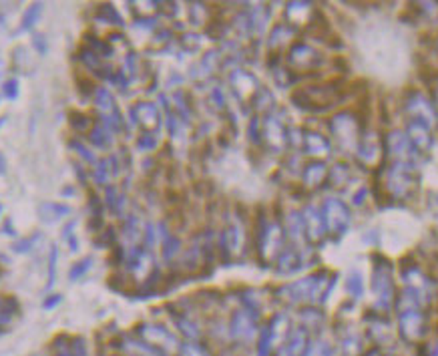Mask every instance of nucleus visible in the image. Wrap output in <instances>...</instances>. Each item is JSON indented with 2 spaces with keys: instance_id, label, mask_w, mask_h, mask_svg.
<instances>
[{
  "instance_id": "f257e3e1",
  "label": "nucleus",
  "mask_w": 438,
  "mask_h": 356,
  "mask_svg": "<svg viewBox=\"0 0 438 356\" xmlns=\"http://www.w3.org/2000/svg\"><path fill=\"white\" fill-rule=\"evenodd\" d=\"M330 282H332V278H328L326 272H320V274L309 276L304 280H298L294 284H287L280 290V294L287 302H296V304L298 302H322L328 296Z\"/></svg>"
},
{
  "instance_id": "f03ea898",
  "label": "nucleus",
  "mask_w": 438,
  "mask_h": 356,
  "mask_svg": "<svg viewBox=\"0 0 438 356\" xmlns=\"http://www.w3.org/2000/svg\"><path fill=\"white\" fill-rule=\"evenodd\" d=\"M372 294H374V306L380 312H386L392 306V300H394L392 266L382 258H376L372 268Z\"/></svg>"
},
{
  "instance_id": "7ed1b4c3",
  "label": "nucleus",
  "mask_w": 438,
  "mask_h": 356,
  "mask_svg": "<svg viewBox=\"0 0 438 356\" xmlns=\"http://www.w3.org/2000/svg\"><path fill=\"white\" fill-rule=\"evenodd\" d=\"M294 103L298 107L306 111H326L330 109L338 101V95L332 87H326V85H316V87H304V89H298L294 93Z\"/></svg>"
},
{
  "instance_id": "20e7f679",
  "label": "nucleus",
  "mask_w": 438,
  "mask_h": 356,
  "mask_svg": "<svg viewBox=\"0 0 438 356\" xmlns=\"http://www.w3.org/2000/svg\"><path fill=\"white\" fill-rule=\"evenodd\" d=\"M322 218L326 223V234L334 236L336 240L342 238L348 230L350 223V210L348 205L338 199V197H328L322 205Z\"/></svg>"
},
{
  "instance_id": "39448f33",
  "label": "nucleus",
  "mask_w": 438,
  "mask_h": 356,
  "mask_svg": "<svg viewBox=\"0 0 438 356\" xmlns=\"http://www.w3.org/2000/svg\"><path fill=\"white\" fill-rule=\"evenodd\" d=\"M330 131L338 141L340 147L352 151L358 149L360 143V129H358V121L350 115V113H342L336 115L334 119L330 121Z\"/></svg>"
},
{
  "instance_id": "423d86ee",
  "label": "nucleus",
  "mask_w": 438,
  "mask_h": 356,
  "mask_svg": "<svg viewBox=\"0 0 438 356\" xmlns=\"http://www.w3.org/2000/svg\"><path fill=\"white\" fill-rule=\"evenodd\" d=\"M414 171L413 165L404 162H394L388 167L386 173V188L388 193L394 197H406L414 188Z\"/></svg>"
},
{
  "instance_id": "0eeeda50",
  "label": "nucleus",
  "mask_w": 438,
  "mask_h": 356,
  "mask_svg": "<svg viewBox=\"0 0 438 356\" xmlns=\"http://www.w3.org/2000/svg\"><path fill=\"white\" fill-rule=\"evenodd\" d=\"M398 330L400 336L408 342H420L426 334V320L420 308H406L398 310Z\"/></svg>"
},
{
  "instance_id": "6e6552de",
  "label": "nucleus",
  "mask_w": 438,
  "mask_h": 356,
  "mask_svg": "<svg viewBox=\"0 0 438 356\" xmlns=\"http://www.w3.org/2000/svg\"><path fill=\"white\" fill-rule=\"evenodd\" d=\"M284 230L280 223H267L261 230L259 236V254L265 262H272L276 258H280V254L284 252Z\"/></svg>"
},
{
  "instance_id": "1a4fd4ad",
  "label": "nucleus",
  "mask_w": 438,
  "mask_h": 356,
  "mask_svg": "<svg viewBox=\"0 0 438 356\" xmlns=\"http://www.w3.org/2000/svg\"><path fill=\"white\" fill-rule=\"evenodd\" d=\"M287 63H289V67H294V69H316V67L322 63V56H320L318 51H314L309 45L296 43V45L289 49Z\"/></svg>"
},
{
  "instance_id": "9d476101",
  "label": "nucleus",
  "mask_w": 438,
  "mask_h": 356,
  "mask_svg": "<svg viewBox=\"0 0 438 356\" xmlns=\"http://www.w3.org/2000/svg\"><path fill=\"white\" fill-rule=\"evenodd\" d=\"M95 105H97V109L101 111V115L105 117V123H107L109 129H117L121 125V115L117 111V105H115L111 93L107 89H103V87L95 91Z\"/></svg>"
},
{
  "instance_id": "9b49d317",
  "label": "nucleus",
  "mask_w": 438,
  "mask_h": 356,
  "mask_svg": "<svg viewBox=\"0 0 438 356\" xmlns=\"http://www.w3.org/2000/svg\"><path fill=\"white\" fill-rule=\"evenodd\" d=\"M131 115L149 135H155L157 129L161 127V115H159V109L155 107L153 103H139L137 107L131 109Z\"/></svg>"
},
{
  "instance_id": "f8f14e48",
  "label": "nucleus",
  "mask_w": 438,
  "mask_h": 356,
  "mask_svg": "<svg viewBox=\"0 0 438 356\" xmlns=\"http://www.w3.org/2000/svg\"><path fill=\"white\" fill-rule=\"evenodd\" d=\"M302 221L306 227V236L309 242H322L326 236V223L322 218V212L314 205H308L302 214Z\"/></svg>"
},
{
  "instance_id": "ddd939ff",
  "label": "nucleus",
  "mask_w": 438,
  "mask_h": 356,
  "mask_svg": "<svg viewBox=\"0 0 438 356\" xmlns=\"http://www.w3.org/2000/svg\"><path fill=\"white\" fill-rule=\"evenodd\" d=\"M263 139L272 151H284L287 145V133H285L284 125L274 117H267L263 121Z\"/></svg>"
},
{
  "instance_id": "4468645a",
  "label": "nucleus",
  "mask_w": 438,
  "mask_h": 356,
  "mask_svg": "<svg viewBox=\"0 0 438 356\" xmlns=\"http://www.w3.org/2000/svg\"><path fill=\"white\" fill-rule=\"evenodd\" d=\"M232 332L235 338H252L254 332H256V316L250 312V310H237L233 314V322H232Z\"/></svg>"
},
{
  "instance_id": "2eb2a0df",
  "label": "nucleus",
  "mask_w": 438,
  "mask_h": 356,
  "mask_svg": "<svg viewBox=\"0 0 438 356\" xmlns=\"http://www.w3.org/2000/svg\"><path fill=\"white\" fill-rule=\"evenodd\" d=\"M232 85L235 95L239 99H250L252 95H258L259 91H261L258 87V81L250 73H245V71H235L232 75Z\"/></svg>"
},
{
  "instance_id": "dca6fc26",
  "label": "nucleus",
  "mask_w": 438,
  "mask_h": 356,
  "mask_svg": "<svg viewBox=\"0 0 438 356\" xmlns=\"http://www.w3.org/2000/svg\"><path fill=\"white\" fill-rule=\"evenodd\" d=\"M410 147L413 145H410V141H408V137L404 133H400V131L390 133V137H388V149H390V153H392V157L396 162L408 164V159L413 155V149Z\"/></svg>"
},
{
  "instance_id": "f3484780",
  "label": "nucleus",
  "mask_w": 438,
  "mask_h": 356,
  "mask_svg": "<svg viewBox=\"0 0 438 356\" xmlns=\"http://www.w3.org/2000/svg\"><path fill=\"white\" fill-rule=\"evenodd\" d=\"M406 109L413 113L414 121H420V123H432L435 121V111L428 105V101L422 97V95H413L406 103Z\"/></svg>"
},
{
  "instance_id": "a211bd4d",
  "label": "nucleus",
  "mask_w": 438,
  "mask_h": 356,
  "mask_svg": "<svg viewBox=\"0 0 438 356\" xmlns=\"http://www.w3.org/2000/svg\"><path fill=\"white\" fill-rule=\"evenodd\" d=\"M304 266V258H302V252L296 249V247H287L280 254L278 258V272L282 274H292L296 270H300Z\"/></svg>"
},
{
  "instance_id": "6ab92c4d",
  "label": "nucleus",
  "mask_w": 438,
  "mask_h": 356,
  "mask_svg": "<svg viewBox=\"0 0 438 356\" xmlns=\"http://www.w3.org/2000/svg\"><path fill=\"white\" fill-rule=\"evenodd\" d=\"M358 157H360L364 164H374L378 153H380V143L378 139L374 137L372 133H366L362 135L360 143H358Z\"/></svg>"
},
{
  "instance_id": "aec40b11",
  "label": "nucleus",
  "mask_w": 438,
  "mask_h": 356,
  "mask_svg": "<svg viewBox=\"0 0 438 356\" xmlns=\"http://www.w3.org/2000/svg\"><path fill=\"white\" fill-rule=\"evenodd\" d=\"M408 141H410V145L418 147L420 151L422 149H428L430 147V133H428L426 125L413 119L408 123Z\"/></svg>"
},
{
  "instance_id": "412c9836",
  "label": "nucleus",
  "mask_w": 438,
  "mask_h": 356,
  "mask_svg": "<svg viewBox=\"0 0 438 356\" xmlns=\"http://www.w3.org/2000/svg\"><path fill=\"white\" fill-rule=\"evenodd\" d=\"M67 214H71V208L69 205H63V203H54V201H45L39 205V218L47 223H54L61 218H65Z\"/></svg>"
},
{
  "instance_id": "4be33fe9",
  "label": "nucleus",
  "mask_w": 438,
  "mask_h": 356,
  "mask_svg": "<svg viewBox=\"0 0 438 356\" xmlns=\"http://www.w3.org/2000/svg\"><path fill=\"white\" fill-rule=\"evenodd\" d=\"M243 246V234L237 225H232L221 236V247L226 249V256H235Z\"/></svg>"
},
{
  "instance_id": "5701e85b",
  "label": "nucleus",
  "mask_w": 438,
  "mask_h": 356,
  "mask_svg": "<svg viewBox=\"0 0 438 356\" xmlns=\"http://www.w3.org/2000/svg\"><path fill=\"white\" fill-rule=\"evenodd\" d=\"M304 147H306L309 155H314V157H324V155L330 153L328 139L320 135V133H306L304 135Z\"/></svg>"
},
{
  "instance_id": "b1692460",
  "label": "nucleus",
  "mask_w": 438,
  "mask_h": 356,
  "mask_svg": "<svg viewBox=\"0 0 438 356\" xmlns=\"http://www.w3.org/2000/svg\"><path fill=\"white\" fill-rule=\"evenodd\" d=\"M326 177H328V169H326V165L320 164V162H316V164H309L306 169H304V183L311 188V190H316V188H320L324 181H326Z\"/></svg>"
},
{
  "instance_id": "393cba45",
  "label": "nucleus",
  "mask_w": 438,
  "mask_h": 356,
  "mask_svg": "<svg viewBox=\"0 0 438 356\" xmlns=\"http://www.w3.org/2000/svg\"><path fill=\"white\" fill-rule=\"evenodd\" d=\"M141 334L151 344H163V346H173L175 344V338L167 330L159 329V326H145V329H141Z\"/></svg>"
},
{
  "instance_id": "a878e982",
  "label": "nucleus",
  "mask_w": 438,
  "mask_h": 356,
  "mask_svg": "<svg viewBox=\"0 0 438 356\" xmlns=\"http://www.w3.org/2000/svg\"><path fill=\"white\" fill-rule=\"evenodd\" d=\"M308 348V332L304 329H298L292 334L289 340V356H302Z\"/></svg>"
},
{
  "instance_id": "bb28decb",
  "label": "nucleus",
  "mask_w": 438,
  "mask_h": 356,
  "mask_svg": "<svg viewBox=\"0 0 438 356\" xmlns=\"http://www.w3.org/2000/svg\"><path fill=\"white\" fill-rule=\"evenodd\" d=\"M115 173H117V162L115 159H103L101 164L95 167V179H97V183H107V181H111V177H115Z\"/></svg>"
},
{
  "instance_id": "cd10ccee",
  "label": "nucleus",
  "mask_w": 438,
  "mask_h": 356,
  "mask_svg": "<svg viewBox=\"0 0 438 356\" xmlns=\"http://www.w3.org/2000/svg\"><path fill=\"white\" fill-rule=\"evenodd\" d=\"M89 139H91V143L95 145V147H111V143H113V135H111V129L109 127H105V125H97V127H93L91 129V133H89Z\"/></svg>"
},
{
  "instance_id": "c85d7f7f",
  "label": "nucleus",
  "mask_w": 438,
  "mask_h": 356,
  "mask_svg": "<svg viewBox=\"0 0 438 356\" xmlns=\"http://www.w3.org/2000/svg\"><path fill=\"white\" fill-rule=\"evenodd\" d=\"M43 14V4L41 2H34L26 8L25 16H23V23H21V30H30V28L36 25V21L41 19Z\"/></svg>"
},
{
  "instance_id": "c756f323",
  "label": "nucleus",
  "mask_w": 438,
  "mask_h": 356,
  "mask_svg": "<svg viewBox=\"0 0 438 356\" xmlns=\"http://www.w3.org/2000/svg\"><path fill=\"white\" fill-rule=\"evenodd\" d=\"M302 356H334V348L328 340H314Z\"/></svg>"
},
{
  "instance_id": "7c9ffc66",
  "label": "nucleus",
  "mask_w": 438,
  "mask_h": 356,
  "mask_svg": "<svg viewBox=\"0 0 438 356\" xmlns=\"http://www.w3.org/2000/svg\"><path fill=\"white\" fill-rule=\"evenodd\" d=\"M346 290L352 298H360L362 292H364V286H362V276L360 272L352 270L348 274V280H346Z\"/></svg>"
},
{
  "instance_id": "2f4dec72",
  "label": "nucleus",
  "mask_w": 438,
  "mask_h": 356,
  "mask_svg": "<svg viewBox=\"0 0 438 356\" xmlns=\"http://www.w3.org/2000/svg\"><path fill=\"white\" fill-rule=\"evenodd\" d=\"M309 14V4L308 2H292L287 6V19L292 23H300V19L308 16Z\"/></svg>"
},
{
  "instance_id": "473e14b6",
  "label": "nucleus",
  "mask_w": 438,
  "mask_h": 356,
  "mask_svg": "<svg viewBox=\"0 0 438 356\" xmlns=\"http://www.w3.org/2000/svg\"><path fill=\"white\" fill-rule=\"evenodd\" d=\"M97 19H101L105 23H115V25H119V27L123 25L119 12H117L111 4H101V6L97 8Z\"/></svg>"
},
{
  "instance_id": "72a5a7b5",
  "label": "nucleus",
  "mask_w": 438,
  "mask_h": 356,
  "mask_svg": "<svg viewBox=\"0 0 438 356\" xmlns=\"http://www.w3.org/2000/svg\"><path fill=\"white\" fill-rule=\"evenodd\" d=\"M342 348L348 356H358L360 353V338L358 334H348L342 338Z\"/></svg>"
},
{
  "instance_id": "f704fd0d",
  "label": "nucleus",
  "mask_w": 438,
  "mask_h": 356,
  "mask_svg": "<svg viewBox=\"0 0 438 356\" xmlns=\"http://www.w3.org/2000/svg\"><path fill=\"white\" fill-rule=\"evenodd\" d=\"M69 121H71V125H73L75 131H87V129H91V119L85 117V115H80V113L73 111L71 117H69Z\"/></svg>"
},
{
  "instance_id": "c9c22d12",
  "label": "nucleus",
  "mask_w": 438,
  "mask_h": 356,
  "mask_svg": "<svg viewBox=\"0 0 438 356\" xmlns=\"http://www.w3.org/2000/svg\"><path fill=\"white\" fill-rule=\"evenodd\" d=\"M17 308V302L12 298H0V324L6 322L12 314V310Z\"/></svg>"
},
{
  "instance_id": "e433bc0d",
  "label": "nucleus",
  "mask_w": 438,
  "mask_h": 356,
  "mask_svg": "<svg viewBox=\"0 0 438 356\" xmlns=\"http://www.w3.org/2000/svg\"><path fill=\"white\" fill-rule=\"evenodd\" d=\"M370 332H372V336H374V340L376 342H384L390 338V329H388L384 322H376V324H372L370 326Z\"/></svg>"
},
{
  "instance_id": "4c0bfd02",
  "label": "nucleus",
  "mask_w": 438,
  "mask_h": 356,
  "mask_svg": "<svg viewBox=\"0 0 438 356\" xmlns=\"http://www.w3.org/2000/svg\"><path fill=\"white\" fill-rule=\"evenodd\" d=\"M91 264H93V260H91V258H85V260H80L78 264H75V266L71 268L69 278H71V280H77V278H80V276L85 274V272L91 268Z\"/></svg>"
},
{
  "instance_id": "58836bf2",
  "label": "nucleus",
  "mask_w": 438,
  "mask_h": 356,
  "mask_svg": "<svg viewBox=\"0 0 438 356\" xmlns=\"http://www.w3.org/2000/svg\"><path fill=\"white\" fill-rule=\"evenodd\" d=\"M2 93H4L6 99L14 101L19 97V81L17 79H8V81L2 85Z\"/></svg>"
},
{
  "instance_id": "ea45409f",
  "label": "nucleus",
  "mask_w": 438,
  "mask_h": 356,
  "mask_svg": "<svg viewBox=\"0 0 438 356\" xmlns=\"http://www.w3.org/2000/svg\"><path fill=\"white\" fill-rule=\"evenodd\" d=\"M56 260H58V247H51V258H49V288L54 284V278H56Z\"/></svg>"
},
{
  "instance_id": "a19ab883",
  "label": "nucleus",
  "mask_w": 438,
  "mask_h": 356,
  "mask_svg": "<svg viewBox=\"0 0 438 356\" xmlns=\"http://www.w3.org/2000/svg\"><path fill=\"white\" fill-rule=\"evenodd\" d=\"M75 227H77V223H75V221H71V223H69V225L65 227V232H63V240L71 244V249H77V240H75Z\"/></svg>"
},
{
  "instance_id": "79ce46f5",
  "label": "nucleus",
  "mask_w": 438,
  "mask_h": 356,
  "mask_svg": "<svg viewBox=\"0 0 438 356\" xmlns=\"http://www.w3.org/2000/svg\"><path fill=\"white\" fill-rule=\"evenodd\" d=\"M41 238V234H34L32 238H26V240H23V242H19V244H14V252H19V254H25V252H28V249H32V244L36 242Z\"/></svg>"
},
{
  "instance_id": "37998d69",
  "label": "nucleus",
  "mask_w": 438,
  "mask_h": 356,
  "mask_svg": "<svg viewBox=\"0 0 438 356\" xmlns=\"http://www.w3.org/2000/svg\"><path fill=\"white\" fill-rule=\"evenodd\" d=\"M179 356H209V355H207L201 346H197V344H185V346L181 348Z\"/></svg>"
},
{
  "instance_id": "c03bdc74",
  "label": "nucleus",
  "mask_w": 438,
  "mask_h": 356,
  "mask_svg": "<svg viewBox=\"0 0 438 356\" xmlns=\"http://www.w3.org/2000/svg\"><path fill=\"white\" fill-rule=\"evenodd\" d=\"M157 145V137L155 135H149V133H143V137L139 139V147L141 151H151Z\"/></svg>"
},
{
  "instance_id": "a18cd8bd",
  "label": "nucleus",
  "mask_w": 438,
  "mask_h": 356,
  "mask_svg": "<svg viewBox=\"0 0 438 356\" xmlns=\"http://www.w3.org/2000/svg\"><path fill=\"white\" fill-rule=\"evenodd\" d=\"M32 45H34L39 55H47V38H45V34H34L32 36Z\"/></svg>"
},
{
  "instance_id": "49530a36",
  "label": "nucleus",
  "mask_w": 438,
  "mask_h": 356,
  "mask_svg": "<svg viewBox=\"0 0 438 356\" xmlns=\"http://www.w3.org/2000/svg\"><path fill=\"white\" fill-rule=\"evenodd\" d=\"M73 147H75V151H77L78 155L83 157V159H87L89 164H93L95 165V153H91V151H87V147L85 145H80V143H73Z\"/></svg>"
},
{
  "instance_id": "de8ad7c7",
  "label": "nucleus",
  "mask_w": 438,
  "mask_h": 356,
  "mask_svg": "<svg viewBox=\"0 0 438 356\" xmlns=\"http://www.w3.org/2000/svg\"><path fill=\"white\" fill-rule=\"evenodd\" d=\"M177 249H179V242L171 238V240H169V242L165 244V247H163V254H165V258H171V256H173V254H175Z\"/></svg>"
},
{
  "instance_id": "09e8293b",
  "label": "nucleus",
  "mask_w": 438,
  "mask_h": 356,
  "mask_svg": "<svg viewBox=\"0 0 438 356\" xmlns=\"http://www.w3.org/2000/svg\"><path fill=\"white\" fill-rule=\"evenodd\" d=\"M362 356H392V355H388V353H384L382 348H372V351H368V353H364Z\"/></svg>"
},
{
  "instance_id": "8fccbe9b",
  "label": "nucleus",
  "mask_w": 438,
  "mask_h": 356,
  "mask_svg": "<svg viewBox=\"0 0 438 356\" xmlns=\"http://www.w3.org/2000/svg\"><path fill=\"white\" fill-rule=\"evenodd\" d=\"M61 300H63V296H52L49 300H45V308H52L54 304H58Z\"/></svg>"
},
{
  "instance_id": "3c124183",
  "label": "nucleus",
  "mask_w": 438,
  "mask_h": 356,
  "mask_svg": "<svg viewBox=\"0 0 438 356\" xmlns=\"http://www.w3.org/2000/svg\"><path fill=\"white\" fill-rule=\"evenodd\" d=\"M2 173H6V157H4V153L0 151V175Z\"/></svg>"
},
{
  "instance_id": "603ef678",
  "label": "nucleus",
  "mask_w": 438,
  "mask_h": 356,
  "mask_svg": "<svg viewBox=\"0 0 438 356\" xmlns=\"http://www.w3.org/2000/svg\"><path fill=\"white\" fill-rule=\"evenodd\" d=\"M4 123H6V117H0V127H2Z\"/></svg>"
}]
</instances>
